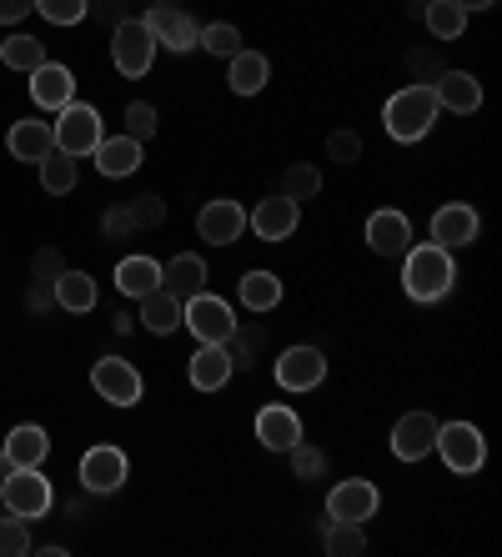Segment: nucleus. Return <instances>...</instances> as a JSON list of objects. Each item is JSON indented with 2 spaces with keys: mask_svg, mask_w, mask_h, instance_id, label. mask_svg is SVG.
<instances>
[{
  "mask_svg": "<svg viewBox=\"0 0 502 557\" xmlns=\"http://www.w3.org/2000/svg\"><path fill=\"white\" fill-rule=\"evenodd\" d=\"M56 307L90 311V307H96V282H90L86 272H71V267H65V272L56 276Z\"/></svg>",
  "mask_w": 502,
  "mask_h": 557,
  "instance_id": "nucleus-30",
  "label": "nucleus"
},
{
  "mask_svg": "<svg viewBox=\"0 0 502 557\" xmlns=\"http://www.w3.org/2000/svg\"><path fill=\"white\" fill-rule=\"evenodd\" d=\"M327 151H332V161L352 166V161L362 156V136H357V131H332V136H327Z\"/></svg>",
  "mask_w": 502,
  "mask_h": 557,
  "instance_id": "nucleus-40",
  "label": "nucleus"
},
{
  "mask_svg": "<svg viewBox=\"0 0 502 557\" xmlns=\"http://www.w3.org/2000/svg\"><path fill=\"white\" fill-rule=\"evenodd\" d=\"M407 65H413V71H417V76H423V71H438V55H413V61H407ZM438 76H442V71H438Z\"/></svg>",
  "mask_w": 502,
  "mask_h": 557,
  "instance_id": "nucleus-48",
  "label": "nucleus"
},
{
  "mask_svg": "<svg viewBox=\"0 0 502 557\" xmlns=\"http://www.w3.org/2000/svg\"><path fill=\"white\" fill-rule=\"evenodd\" d=\"M11 478V457H5V447H0V482Z\"/></svg>",
  "mask_w": 502,
  "mask_h": 557,
  "instance_id": "nucleus-50",
  "label": "nucleus"
},
{
  "mask_svg": "<svg viewBox=\"0 0 502 557\" xmlns=\"http://www.w3.org/2000/svg\"><path fill=\"white\" fill-rule=\"evenodd\" d=\"M131 216H136V232H142V226H161V221H167V201H161V196H136V201H131Z\"/></svg>",
  "mask_w": 502,
  "mask_h": 557,
  "instance_id": "nucleus-41",
  "label": "nucleus"
},
{
  "mask_svg": "<svg viewBox=\"0 0 502 557\" xmlns=\"http://www.w3.org/2000/svg\"><path fill=\"white\" fill-rule=\"evenodd\" d=\"M362 547H367L362 522H327V553L332 557H357Z\"/></svg>",
  "mask_w": 502,
  "mask_h": 557,
  "instance_id": "nucleus-35",
  "label": "nucleus"
},
{
  "mask_svg": "<svg viewBox=\"0 0 502 557\" xmlns=\"http://www.w3.org/2000/svg\"><path fill=\"white\" fill-rule=\"evenodd\" d=\"M161 292H171L176 301L196 297V292H207V261L192 257V251L171 257L167 267H161Z\"/></svg>",
  "mask_w": 502,
  "mask_h": 557,
  "instance_id": "nucleus-21",
  "label": "nucleus"
},
{
  "mask_svg": "<svg viewBox=\"0 0 502 557\" xmlns=\"http://www.w3.org/2000/svg\"><path fill=\"white\" fill-rule=\"evenodd\" d=\"M186 372H192L196 392H221L232 382V351H226V342H201Z\"/></svg>",
  "mask_w": 502,
  "mask_h": 557,
  "instance_id": "nucleus-17",
  "label": "nucleus"
},
{
  "mask_svg": "<svg viewBox=\"0 0 502 557\" xmlns=\"http://www.w3.org/2000/svg\"><path fill=\"white\" fill-rule=\"evenodd\" d=\"M442 453V462L452 467V472H477V467L488 462V442H482V432L473 428V422H438V442H432Z\"/></svg>",
  "mask_w": 502,
  "mask_h": 557,
  "instance_id": "nucleus-5",
  "label": "nucleus"
},
{
  "mask_svg": "<svg viewBox=\"0 0 502 557\" xmlns=\"http://www.w3.org/2000/svg\"><path fill=\"white\" fill-rule=\"evenodd\" d=\"M423 21H427V30H432V40H457L467 30V11L457 0H432V5H423Z\"/></svg>",
  "mask_w": 502,
  "mask_h": 557,
  "instance_id": "nucleus-29",
  "label": "nucleus"
},
{
  "mask_svg": "<svg viewBox=\"0 0 502 557\" xmlns=\"http://www.w3.org/2000/svg\"><path fill=\"white\" fill-rule=\"evenodd\" d=\"M65 272V261H61V251H36V261H30V282H56V276Z\"/></svg>",
  "mask_w": 502,
  "mask_h": 557,
  "instance_id": "nucleus-43",
  "label": "nucleus"
},
{
  "mask_svg": "<svg viewBox=\"0 0 502 557\" xmlns=\"http://www.w3.org/2000/svg\"><path fill=\"white\" fill-rule=\"evenodd\" d=\"M111 61H117V71L121 76H146L151 71V61H156V36H151V26L146 21H121V26H111Z\"/></svg>",
  "mask_w": 502,
  "mask_h": 557,
  "instance_id": "nucleus-4",
  "label": "nucleus"
},
{
  "mask_svg": "<svg viewBox=\"0 0 502 557\" xmlns=\"http://www.w3.org/2000/svg\"><path fill=\"white\" fill-rule=\"evenodd\" d=\"M46 453H51V442H46L40 428H15L11 437H5V457H11V467H40Z\"/></svg>",
  "mask_w": 502,
  "mask_h": 557,
  "instance_id": "nucleus-28",
  "label": "nucleus"
},
{
  "mask_svg": "<svg viewBox=\"0 0 502 557\" xmlns=\"http://www.w3.org/2000/svg\"><path fill=\"white\" fill-rule=\"evenodd\" d=\"M477 232H482V221H477V211L467 201H448V207L432 211V242L438 247H448V251L473 247Z\"/></svg>",
  "mask_w": 502,
  "mask_h": 557,
  "instance_id": "nucleus-9",
  "label": "nucleus"
},
{
  "mask_svg": "<svg viewBox=\"0 0 502 557\" xmlns=\"http://www.w3.org/2000/svg\"><path fill=\"white\" fill-rule=\"evenodd\" d=\"M81 482H86V493H117L121 482H126V453L121 447H90L81 457Z\"/></svg>",
  "mask_w": 502,
  "mask_h": 557,
  "instance_id": "nucleus-11",
  "label": "nucleus"
},
{
  "mask_svg": "<svg viewBox=\"0 0 502 557\" xmlns=\"http://www.w3.org/2000/svg\"><path fill=\"white\" fill-rule=\"evenodd\" d=\"M292 467H296V478H322L327 457L317 453V447H302V442H296V447H292Z\"/></svg>",
  "mask_w": 502,
  "mask_h": 557,
  "instance_id": "nucleus-42",
  "label": "nucleus"
},
{
  "mask_svg": "<svg viewBox=\"0 0 502 557\" xmlns=\"http://www.w3.org/2000/svg\"><path fill=\"white\" fill-rule=\"evenodd\" d=\"M432 96H438V106L457 111V116H473L477 106H482V86H477L467 71H442V76L432 81Z\"/></svg>",
  "mask_w": 502,
  "mask_h": 557,
  "instance_id": "nucleus-23",
  "label": "nucleus"
},
{
  "mask_svg": "<svg viewBox=\"0 0 502 557\" xmlns=\"http://www.w3.org/2000/svg\"><path fill=\"white\" fill-rule=\"evenodd\" d=\"M126 0H86V15H96V21H106V26H121L126 21Z\"/></svg>",
  "mask_w": 502,
  "mask_h": 557,
  "instance_id": "nucleus-44",
  "label": "nucleus"
},
{
  "mask_svg": "<svg viewBox=\"0 0 502 557\" xmlns=\"http://www.w3.org/2000/svg\"><path fill=\"white\" fill-rule=\"evenodd\" d=\"M257 442L261 447H271V453H292L296 442H302V417L292 412V407H261L257 412Z\"/></svg>",
  "mask_w": 502,
  "mask_h": 557,
  "instance_id": "nucleus-19",
  "label": "nucleus"
},
{
  "mask_svg": "<svg viewBox=\"0 0 502 557\" xmlns=\"http://www.w3.org/2000/svg\"><path fill=\"white\" fill-rule=\"evenodd\" d=\"M322 191V171L317 166H307V161H296V166H286V176H282V196L286 201H311V196Z\"/></svg>",
  "mask_w": 502,
  "mask_h": 557,
  "instance_id": "nucleus-34",
  "label": "nucleus"
},
{
  "mask_svg": "<svg viewBox=\"0 0 502 557\" xmlns=\"http://www.w3.org/2000/svg\"><path fill=\"white\" fill-rule=\"evenodd\" d=\"M196 46H207L211 55H226V61H232V55L242 51V30L226 26V21H217V26H207L201 36H196Z\"/></svg>",
  "mask_w": 502,
  "mask_h": 557,
  "instance_id": "nucleus-36",
  "label": "nucleus"
},
{
  "mask_svg": "<svg viewBox=\"0 0 502 557\" xmlns=\"http://www.w3.org/2000/svg\"><path fill=\"white\" fill-rule=\"evenodd\" d=\"M377 487L372 482H362V478H352V482H336L332 487V497H327V512H332V522H367L377 512Z\"/></svg>",
  "mask_w": 502,
  "mask_h": 557,
  "instance_id": "nucleus-13",
  "label": "nucleus"
},
{
  "mask_svg": "<svg viewBox=\"0 0 502 557\" xmlns=\"http://www.w3.org/2000/svg\"><path fill=\"white\" fill-rule=\"evenodd\" d=\"M30 5L36 0H0V26H15L21 15H30Z\"/></svg>",
  "mask_w": 502,
  "mask_h": 557,
  "instance_id": "nucleus-47",
  "label": "nucleus"
},
{
  "mask_svg": "<svg viewBox=\"0 0 502 557\" xmlns=\"http://www.w3.org/2000/svg\"><path fill=\"white\" fill-rule=\"evenodd\" d=\"M90 387L101 392L111 407H136L142 403V372L121 357H101V362L90 367Z\"/></svg>",
  "mask_w": 502,
  "mask_h": 557,
  "instance_id": "nucleus-8",
  "label": "nucleus"
},
{
  "mask_svg": "<svg viewBox=\"0 0 502 557\" xmlns=\"http://www.w3.org/2000/svg\"><path fill=\"white\" fill-rule=\"evenodd\" d=\"M126 136H136V141L156 136V111H151L146 101H131V106H126Z\"/></svg>",
  "mask_w": 502,
  "mask_h": 557,
  "instance_id": "nucleus-39",
  "label": "nucleus"
},
{
  "mask_svg": "<svg viewBox=\"0 0 502 557\" xmlns=\"http://www.w3.org/2000/svg\"><path fill=\"white\" fill-rule=\"evenodd\" d=\"M90 156H96L101 176H131V171L142 166V141L136 136H111V141H101Z\"/></svg>",
  "mask_w": 502,
  "mask_h": 557,
  "instance_id": "nucleus-24",
  "label": "nucleus"
},
{
  "mask_svg": "<svg viewBox=\"0 0 502 557\" xmlns=\"http://www.w3.org/2000/svg\"><path fill=\"white\" fill-rule=\"evenodd\" d=\"M56 307V282H30V311H51Z\"/></svg>",
  "mask_w": 502,
  "mask_h": 557,
  "instance_id": "nucleus-46",
  "label": "nucleus"
},
{
  "mask_svg": "<svg viewBox=\"0 0 502 557\" xmlns=\"http://www.w3.org/2000/svg\"><path fill=\"white\" fill-rule=\"evenodd\" d=\"M296 221H302V207H296V201H286V196H267V201L246 216V226H252L261 242H286V236L296 232Z\"/></svg>",
  "mask_w": 502,
  "mask_h": 557,
  "instance_id": "nucleus-16",
  "label": "nucleus"
},
{
  "mask_svg": "<svg viewBox=\"0 0 502 557\" xmlns=\"http://www.w3.org/2000/svg\"><path fill=\"white\" fill-rule=\"evenodd\" d=\"M0 497H5V512L26 522L51 512V482L40 478V467H11V478L0 482Z\"/></svg>",
  "mask_w": 502,
  "mask_h": 557,
  "instance_id": "nucleus-3",
  "label": "nucleus"
},
{
  "mask_svg": "<svg viewBox=\"0 0 502 557\" xmlns=\"http://www.w3.org/2000/svg\"><path fill=\"white\" fill-rule=\"evenodd\" d=\"M30 101H36L40 111H65V106L76 101V76L56 61L36 65V71H30Z\"/></svg>",
  "mask_w": 502,
  "mask_h": 557,
  "instance_id": "nucleus-12",
  "label": "nucleus"
},
{
  "mask_svg": "<svg viewBox=\"0 0 502 557\" xmlns=\"http://www.w3.org/2000/svg\"><path fill=\"white\" fill-rule=\"evenodd\" d=\"M196 232H201V242H211V247H232L236 236L246 232V211L236 207V201H207L201 216H196Z\"/></svg>",
  "mask_w": 502,
  "mask_h": 557,
  "instance_id": "nucleus-15",
  "label": "nucleus"
},
{
  "mask_svg": "<svg viewBox=\"0 0 502 557\" xmlns=\"http://www.w3.org/2000/svg\"><path fill=\"white\" fill-rule=\"evenodd\" d=\"M438 96H432V86H423V81H417V86H407V91H397L392 96V101L382 106V126H387V136H392V141H423L427 131H432V121H438Z\"/></svg>",
  "mask_w": 502,
  "mask_h": 557,
  "instance_id": "nucleus-2",
  "label": "nucleus"
},
{
  "mask_svg": "<svg viewBox=\"0 0 502 557\" xmlns=\"http://www.w3.org/2000/svg\"><path fill=\"white\" fill-rule=\"evenodd\" d=\"M146 26H151L156 46H167V51H192L196 36H201V26H196L181 5H156V11L146 15Z\"/></svg>",
  "mask_w": 502,
  "mask_h": 557,
  "instance_id": "nucleus-14",
  "label": "nucleus"
},
{
  "mask_svg": "<svg viewBox=\"0 0 502 557\" xmlns=\"http://www.w3.org/2000/svg\"><path fill=\"white\" fill-rule=\"evenodd\" d=\"M40 186L51 196H65L71 186H76V156H65L61 146H56L46 161H40Z\"/></svg>",
  "mask_w": 502,
  "mask_h": 557,
  "instance_id": "nucleus-33",
  "label": "nucleus"
},
{
  "mask_svg": "<svg viewBox=\"0 0 502 557\" xmlns=\"http://www.w3.org/2000/svg\"><path fill=\"white\" fill-rule=\"evenodd\" d=\"M432 442H438V422H432V412H407L392 428V453L402 457V462H417V457L432 453Z\"/></svg>",
  "mask_w": 502,
  "mask_h": 557,
  "instance_id": "nucleus-18",
  "label": "nucleus"
},
{
  "mask_svg": "<svg viewBox=\"0 0 502 557\" xmlns=\"http://www.w3.org/2000/svg\"><path fill=\"white\" fill-rule=\"evenodd\" d=\"M282 301V282L271 272H246L242 276V307H252V311H271Z\"/></svg>",
  "mask_w": 502,
  "mask_h": 557,
  "instance_id": "nucleus-31",
  "label": "nucleus"
},
{
  "mask_svg": "<svg viewBox=\"0 0 502 557\" xmlns=\"http://www.w3.org/2000/svg\"><path fill=\"white\" fill-rule=\"evenodd\" d=\"M106 236H131L136 232V216H131V207H117V211H106Z\"/></svg>",
  "mask_w": 502,
  "mask_h": 557,
  "instance_id": "nucleus-45",
  "label": "nucleus"
},
{
  "mask_svg": "<svg viewBox=\"0 0 502 557\" xmlns=\"http://www.w3.org/2000/svg\"><path fill=\"white\" fill-rule=\"evenodd\" d=\"M142 326H146V332H156V337L176 332V326H181V301L171 297V292H161V286H156L151 297H142Z\"/></svg>",
  "mask_w": 502,
  "mask_h": 557,
  "instance_id": "nucleus-26",
  "label": "nucleus"
},
{
  "mask_svg": "<svg viewBox=\"0 0 502 557\" xmlns=\"http://www.w3.org/2000/svg\"><path fill=\"white\" fill-rule=\"evenodd\" d=\"M30 553V528L26 518H0V557H26Z\"/></svg>",
  "mask_w": 502,
  "mask_h": 557,
  "instance_id": "nucleus-37",
  "label": "nucleus"
},
{
  "mask_svg": "<svg viewBox=\"0 0 502 557\" xmlns=\"http://www.w3.org/2000/svg\"><path fill=\"white\" fill-rule=\"evenodd\" d=\"M267 76H271V65H267V55L261 51H236L232 55V91L236 96H257L261 86H267Z\"/></svg>",
  "mask_w": 502,
  "mask_h": 557,
  "instance_id": "nucleus-27",
  "label": "nucleus"
},
{
  "mask_svg": "<svg viewBox=\"0 0 502 557\" xmlns=\"http://www.w3.org/2000/svg\"><path fill=\"white\" fill-rule=\"evenodd\" d=\"M367 247H372L377 257H402V251L413 247L407 216H402V211H372V221H367Z\"/></svg>",
  "mask_w": 502,
  "mask_h": 557,
  "instance_id": "nucleus-20",
  "label": "nucleus"
},
{
  "mask_svg": "<svg viewBox=\"0 0 502 557\" xmlns=\"http://www.w3.org/2000/svg\"><path fill=\"white\" fill-rule=\"evenodd\" d=\"M36 11L51 26H76V21H86V0H36Z\"/></svg>",
  "mask_w": 502,
  "mask_h": 557,
  "instance_id": "nucleus-38",
  "label": "nucleus"
},
{
  "mask_svg": "<svg viewBox=\"0 0 502 557\" xmlns=\"http://www.w3.org/2000/svg\"><path fill=\"white\" fill-rule=\"evenodd\" d=\"M327 376V357L317 347H286L277 357V387L286 392H311Z\"/></svg>",
  "mask_w": 502,
  "mask_h": 557,
  "instance_id": "nucleus-10",
  "label": "nucleus"
},
{
  "mask_svg": "<svg viewBox=\"0 0 502 557\" xmlns=\"http://www.w3.org/2000/svg\"><path fill=\"white\" fill-rule=\"evenodd\" d=\"M0 61L11 65V71H36V65H46V40L36 36H11L5 46H0Z\"/></svg>",
  "mask_w": 502,
  "mask_h": 557,
  "instance_id": "nucleus-32",
  "label": "nucleus"
},
{
  "mask_svg": "<svg viewBox=\"0 0 502 557\" xmlns=\"http://www.w3.org/2000/svg\"><path fill=\"white\" fill-rule=\"evenodd\" d=\"M457 5H463V11H488L492 0H457Z\"/></svg>",
  "mask_w": 502,
  "mask_h": 557,
  "instance_id": "nucleus-49",
  "label": "nucleus"
},
{
  "mask_svg": "<svg viewBox=\"0 0 502 557\" xmlns=\"http://www.w3.org/2000/svg\"><path fill=\"white\" fill-rule=\"evenodd\" d=\"M181 326H192V337H201V342H226L236 326L232 301L211 297V292H196V297L181 301Z\"/></svg>",
  "mask_w": 502,
  "mask_h": 557,
  "instance_id": "nucleus-6",
  "label": "nucleus"
},
{
  "mask_svg": "<svg viewBox=\"0 0 502 557\" xmlns=\"http://www.w3.org/2000/svg\"><path fill=\"white\" fill-rule=\"evenodd\" d=\"M101 111L96 106H81L71 101L61 111V121H56V146H61L65 156H90L96 146H101Z\"/></svg>",
  "mask_w": 502,
  "mask_h": 557,
  "instance_id": "nucleus-7",
  "label": "nucleus"
},
{
  "mask_svg": "<svg viewBox=\"0 0 502 557\" xmlns=\"http://www.w3.org/2000/svg\"><path fill=\"white\" fill-rule=\"evenodd\" d=\"M117 286L126 292V297H151L156 286H161V261H151V257H126L117 267Z\"/></svg>",
  "mask_w": 502,
  "mask_h": 557,
  "instance_id": "nucleus-25",
  "label": "nucleus"
},
{
  "mask_svg": "<svg viewBox=\"0 0 502 557\" xmlns=\"http://www.w3.org/2000/svg\"><path fill=\"white\" fill-rule=\"evenodd\" d=\"M402 282H407V297L413 301H438L452 292V276H457V267H452V251L438 247V242H427V247H407L402 251Z\"/></svg>",
  "mask_w": 502,
  "mask_h": 557,
  "instance_id": "nucleus-1",
  "label": "nucleus"
},
{
  "mask_svg": "<svg viewBox=\"0 0 502 557\" xmlns=\"http://www.w3.org/2000/svg\"><path fill=\"white\" fill-rule=\"evenodd\" d=\"M5 146H11L15 161H46V156L56 151V126L51 121H15L11 136H5Z\"/></svg>",
  "mask_w": 502,
  "mask_h": 557,
  "instance_id": "nucleus-22",
  "label": "nucleus"
}]
</instances>
